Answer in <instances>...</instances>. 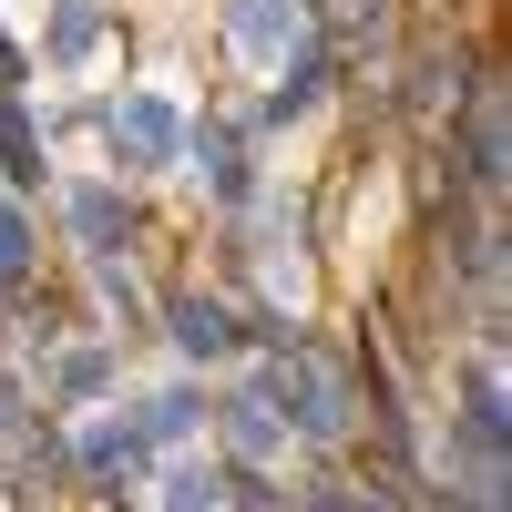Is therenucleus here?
Returning <instances> with one entry per match:
<instances>
[{
  "mask_svg": "<svg viewBox=\"0 0 512 512\" xmlns=\"http://www.w3.org/2000/svg\"><path fill=\"white\" fill-rule=\"evenodd\" d=\"M277 400H287L277 420H297L308 441H349L359 431V379L338 369L328 349H308V338H297V349L277 338Z\"/></svg>",
  "mask_w": 512,
  "mask_h": 512,
  "instance_id": "obj_1",
  "label": "nucleus"
},
{
  "mask_svg": "<svg viewBox=\"0 0 512 512\" xmlns=\"http://www.w3.org/2000/svg\"><path fill=\"white\" fill-rule=\"evenodd\" d=\"M502 123H512L502 72H472V93H461V123H451V134H461V175H472L482 195H502V164H512V134H502Z\"/></svg>",
  "mask_w": 512,
  "mask_h": 512,
  "instance_id": "obj_2",
  "label": "nucleus"
},
{
  "mask_svg": "<svg viewBox=\"0 0 512 512\" xmlns=\"http://www.w3.org/2000/svg\"><path fill=\"white\" fill-rule=\"evenodd\" d=\"M308 0H226V41L256 62V72H287V52L308 62Z\"/></svg>",
  "mask_w": 512,
  "mask_h": 512,
  "instance_id": "obj_3",
  "label": "nucleus"
},
{
  "mask_svg": "<svg viewBox=\"0 0 512 512\" xmlns=\"http://www.w3.org/2000/svg\"><path fill=\"white\" fill-rule=\"evenodd\" d=\"M461 93H472V62H461V52H431V62L410 72V123L441 144L451 123H461Z\"/></svg>",
  "mask_w": 512,
  "mask_h": 512,
  "instance_id": "obj_4",
  "label": "nucleus"
},
{
  "mask_svg": "<svg viewBox=\"0 0 512 512\" xmlns=\"http://www.w3.org/2000/svg\"><path fill=\"white\" fill-rule=\"evenodd\" d=\"M113 144L134 154V164H175L185 154V123H175V103L134 93V103H113Z\"/></svg>",
  "mask_w": 512,
  "mask_h": 512,
  "instance_id": "obj_5",
  "label": "nucleus"
},
{
  "mask_svg": "<svg viewBox=\"0 0 512 512\" xmlns=\"http://www.w3.org/2000/svg\"><path fill=\"white\" fill-rule=\"evenodd\" d=\"M164 328H175V349H195V359H226V349H236V318L216 308V297H175Z\"/></svg>",
  "mask_w": 512,
  "mask_h": 512,
  "instance_id": "obj_6",
  "label": "nucleus"
},
{
  "mask_svg": "<svg viewBox=\"0 0 512 512\" xmlns=\"http://www.w3.org/2000/svg\"><path fill=\"white\" fill-rule=\"evenodd\" d=\"M226 441H236V461H246V472H256V461H277V400H267V390L226 400Z\"/></svg>",
  "mask_w": 512,
  "mask_h": 512,
  "instance_id": "obj_7",
  "label": "nucleus"
},
{
  "mask_svg": "<svg viewBox=\"0 0 512 512\" xmlns=\"http://www.w3.org/2000/svg\"><path fill=\"white\" fill-rule=\"evenodd\" d=\"M72 236L93 246V256H113L123 236H134V205H123V195H103V185H93V195H72Z\"/></svg>",
  "mask_w": 512,
  "mask_h": 512,
  "instance_id": "obj_8",
  "label": "nucleus"
},
{
  "mask_svg": "<svg viewBox=\"0 0 512 512\" xmlns=\"http://www.w3.org/2000/svg\"><path fill=\"white\" fill-rule=\"evenodd\" d=\"M93 41H103V0H62L52 11V62H82Z\"/></svg>",
  "mask_w": 512,
  "mask_h": 512,
  "instance_id": "obj_9",
  "label": "nucleus"
},
{
  "mask_svg": "<svg viewBox=\"0 0 512 512\" xmlns=\"http://www.w3.org/2000/svg\"><path fill=\"white\" fill-rule=\"evenodd\" d=\"M0 175H11V185H41V144H31L21 113H0Z\"/></svg>",
  "mask_w": 512,
  "mask_h": 512,
  "instance_id": "obj_10",
  "label": "nucleus"
},
{
  "mask_svg": "<svg viewBox=\"0 0 512 512\" xmlns=\"http://www.w3.org/2000/svg\"><path fill=\"white\" fill-rule=\"evenodd\" d=\"M144 451H154L144 431H103V441H93V451H82V461H93V472L113 482V472H144Z\"/></svg>",
  "mask_w": 512,
  "mask_h": 512,
  "instance_id": "obj_11",
  "label": "nucleus"
},
{
  "mask_svg": "<svg viewBox=\"0 0 512 512\" xmlns=\"http://www.w3.org/2000/svg\"><path fill=\"white\" fill-rule=\"evenodd\" d=\"M205 144V185L216 195H246V164H236V134H195Z\"/></svg>",
  "mask_w": 512,
  "mask_h": 512,
  "instance_id": "obj_12",
  "label": "nucleus"
},
{
  "mask_svg": "<svg viewBox=\"0 0 512 512\" xmlns=\"http://www.w3.org/2000/svg\"><path fill=\"white\" fill-rule=\"evenodd\" d=\"M164 492H175V502H164V512H216V492H226V472H175V482H164Z\"/></svg>",
  "mask_w": 512,
  "mask_h": 512,
  "instance_id": "obj_13",
  "label": "nucleus"
},
{
  "mask_svg": "<svg viewBox=\"0 0 512 512\" xmlns=\"http://www.w3.org/2000/svg\"><path fill=\"white\" fill-rule=\"evenodd\" d=\"M31 267V226H21V205H0V287H11Z\"/></svg>",
  "mask_w": 512,
  "mask_h": 512,
  "instance_id": "obj_14",
  "label": "nucleus"
}]
</instances>
